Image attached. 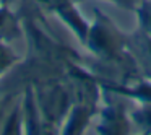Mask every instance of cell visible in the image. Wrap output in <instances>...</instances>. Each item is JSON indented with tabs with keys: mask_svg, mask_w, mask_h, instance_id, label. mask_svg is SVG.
Returning <instances> with one entry per match:
<instances>
[{
	"mask_svg": "<svg viewBox=\"0 0 151 135\" xmlns=\"http://www.w3.org/2000/svg\"><path fill=\"white\" fill-rule=\"evenodd\" d=\"M23 109H21V99H18L15 103V106L12 108V111L5 116V121L2 124V135H18L23 134Z\"/></svg>",
	"mask_w": 151,
	"mask_h": 135,
	"instance_id": "8992f818",
	"label": "cell"
},
{
	"mask_svg": "<svg viewBox=\"0 0 151 135\" xmlns=\"http://www.w3.org/2000/svg\"><path fill=\"white\" fill-rule=\"evenodd\" d=\"M127 49L132 54L141 77L151 80V36L137 28L127 36Z\"/></svg>",
	"mask_w": 151,
	"mask_h": 135,
	"instance_id": "3957f363",
	"label": "cell"
},
{
	"mask_svg": "<svg viewBox=\"0 0 151 135\" xmlns=\"http://www.w3.org/2000/svg\"><path fill=\"white\" fill-rule=\"evenodd\" d=\"M101 91H102L104 106L98 111L99 121H98V125H96V132L104 135L130 134L132 121H130V116L127 114V108L124 104L127 101V98L104 88H101Z\"/></svg>",
	"mask_w": 151,
	"mask_h": 135,
	"instance_id": "6da1fadb",
	"label": "cell"
},
{
	"mask_svg": "<svg viewBox=\"0 0 151 135\" xmlns=\"http://www.w3.org/2000/svg\"><path fill=\"white\" fill-rule=\"evenodd\" d=\"M109 2H112V4L119 5L122 8H127V10H135L143 0H109Z\"/></svg>",
	"mask_w": 151,
	"mask_h": 135,
	"instance_id": "9c48e42d",
	"label": "cell"
},
{
	"mask_svg": "<svg viewBox=\"0 0 151 135\" xmlns=\"http://www.w3.org/2000/svg\"><path fill=\"white\" fill-rule=\"evenodd\" d=\"M20 62L21 57L7 43H0V78L12 69H15Z\"/></svg>",
	"mask_w": 151,
	"mask_h": 135,
	"instance_id": "52a82bcc",
	"label": "cell"
},
{
	"mask_svg": "<svg viewBox=\"0 0 151 135\" xmlns=\"http://www.w3.org/2000/svg\"><path fill=\"white\" fill-rule=\"evenodd\" d=\"M13 2H17V0H0V7H10Z\"/></svg>",
	"mask_w": 151,
	"mask_h": 135,
	"instance_id": "8fae6325",
	"label": "cell"
},
{
	"mask_svg": "<svg viewBox=\"0 0 151 135\" xmlns=\"http://www.w3.org/2000/svg\"><path fill=\"white\" fill-rule=\"evenodd\" d=\"M34 2L41 7V10L55 13L73 31V34L80 39V43L85 44L89 23L78 10V4L83 0H34Z\"/></svg>",
	"mask_w": 151,
	"mask_h": 135,
	"instance_id": "7a4b0ae2",
	"label": "cell"
},
{
	"mask_svg": "<svg viewBox=\"0 0 151 135\" xmlns=\"http://www.w3.org/2000/svg\"><path fill=\"white\" fill-rule=\"evenodd\" d=\"M24 30L18 13H13L8 7H0V43H12L23 38Z\"/></svg>",
	"mask_w": 151,
	"mask_h": 135,
	"instance_id": "277c9868",
	"label": "cell"
},
{
	"mask_svg": "<svg viewBox=\"0 0 151 135\" xmlns=\"http://www.w3.org/2000/svg\"><path fill=\"white\" fill-rule=\"evenodd\" d=\"M12 98H13L12 95H5L0 98V130H2V124H4L5 116H7V104L10 103Z\"/></svg>",
	"mask_w": 151,
	"mask_h": 135,
	"instance_id": "30bf717a",
	"label": "cell"
},
{
	"mask_svg": "<svg viewBox=\"0 0 151 135\" xmlns=\"http://www.w3.org/2000/svg\"><path fill=\"white\" fill-rule=\"evenodd\" d=\"M135 12L138 17V28H141L145 33L151 36V0H143L135 8Z\"/></svg>",
	"mask_w": 151,
	"mask_h": 135,
	"instance_id": "ba28073f",
	"label": "cell"
},
{
	"mask_svg": "<svg viewBox=\"0 0 151 135\" xmlns=\"http://www.w3.org/2000/svg\"><path fill=\"white\" fill-rule=\"evenodd\" d=\"M137 106L130 111V121L143 134H151V103L135 101Z\"/></svg>",
	"mask_w": 151,
	"mask_h": 135,
	"instance_id": "5b68a950",
	"label": "cell"
}]
</instances>
